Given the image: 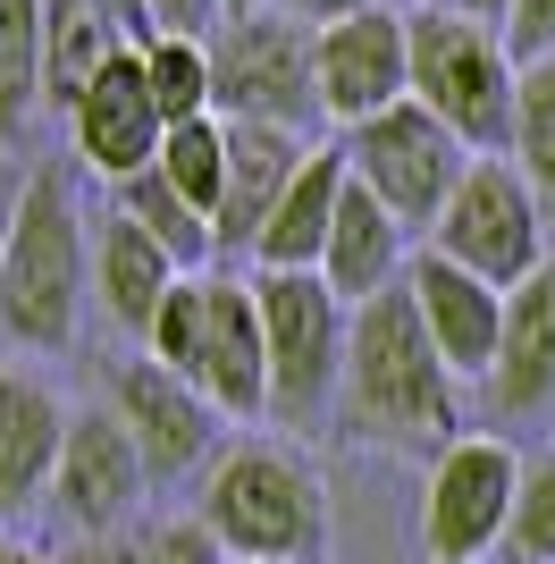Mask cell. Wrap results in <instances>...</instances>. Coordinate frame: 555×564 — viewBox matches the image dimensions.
Instances as JSON below:
<instances>
[{
  "mask_svg": "<svg viewBox=\"0 0 555 564\" xmlns=\"http://www.w3.org/2000/svg\"><path fill=\"white\" fill-rule=\"evenodd\" d=\"M337 422H346V438H370V447H421V455H446L463 438V430H455L463 422V413H455V371H446L438 346L421 337L404 286L353 304L346 379H337Z\"/></svg>",
  "mask_w": 555,
  "mask_h": 564,
  "instance_id": "obj_1",
  "label": "cell"
},
{
  "mask_svg": "<svg viewBox=\"0 0 555 564\" xmlns=\"http://www.w3.org/2000/svg\"><path fill=\"white\" fill-rule=\"evenodd\" d=\"M143 354L177 371L219 422H261L270 413V354H261V304L253 279L236 270H194L168 286L161 321L143 337Z\"/></svg>",
  "mask_w": 555,
  "mask_h": 564,
  "instance_id": "obj_2",
  "label": "cell"
},
{
  "mask_svg": "<svg viewBox=\"0 0 555 564\" xmlns=\"http://www.w3.org/2000/svg\"><path fill=\"white\" fill-rule=\"evenodd\" d=\"M85 295H92L85 212H76L59 169H25L18 236H9V261H0V337L25 354H68Z\"/></svg>",
  "mask_w": 555,
  "mask_h": 564,
  "instance_id": "obj_3",
  "label": "cell"
},
{
  "mask_svg": "<svg viewBox=\"0 0 555 564\" xmlns=\"http://www.w3.org/2000/svg\"><path fill=\"white\" fill-rule=\"evenodd\" d=\"M194 522L228 547V564H303L328 540L320 480L261 438L219 447V464L203 471V497H194Z\"/></svg>",
  "mask_w": 555,
  "mask_h": 564,
  "instance_id": "obj_4",
  "label": "cell"
},
{
  "mask_svg": "<svg viewBox=\"0 0 555 564\" xmlns=\"http://www.w3.org/2000/svg\"><path fill=\"white\" fill-rule=\"evenodd\" d=\"M404 51H413V101L438 127H455L463 152L505 161L513 152V101H522V68L497 25L455 18V9H404Z\"/></svg>",
  "mask_w": 555,
  "mask_h": 564,
  "instance_id": "obj_5",
  "label": "cell"
},
{
  "mask_svg": "<svg viewBox=\"0 0 555 564\" xmlns=\"http://www.w3.org/2000/svg\"><path fill=\"white\" fill-rule=\"evenodd\" d=\"M210 118L303 135L320 118V25L286 9H244L210 34Z\"/></svg>",
  "mask_w": 555,
  "mask_h": 564,
  "instance_id": "obj_6",
  "label": "cell"
},
{
  "mask_svg": "<svg viewBox=\"0 0 555 564\" xmlns=\"http://www.w3.org/2000/svg\"><path fill=\"white\" fill-rule=\"evenodd\" d=\"M261 304V354H270V422L303 430L337 404L346 379V329L353 312L328 295L320 270H253Z\"/></svg>",
  "mask_w": 555,
  "mask_h": 564,
  "instance_id": "obj_7",
  "label": "cell"
},
{
  "mask_svg": "<svg viewBox=\"0 0 555 564\" xmlns=\"http://www.w3.org/2000/svg\"><path fill=\"white\" fill-rule=\"evenodd\" d=\"M429 253H446L455 270H471L497 295H513L547 261V203L531 194V177L513 161H471L463 186L446 194L438 228H429Z\"/></svg>",
  "mask_w": 555,
  "mask_h": 564,
  "instance_id": "obj_8",
  "label": "cell"
},
{
  "mask_svg": "<svg viewBox=\"0 0 555 564\" xmlns=\"http://www.w3.org/2000/svg\"><path fill=\"white\" fill-rule=\"evenodd\" d=\"M471 161H480V152H463V135H455V127H438L413 94L395 101V110L362 118V127H346V169H353V186H370L413 236L438 228L446 194L463 186V169H471Z\"/></svg>",
  "mask_w": 555,
  "mask_h": 564,
  "instance_id": "obj_9",
  "label": "cell"
},
{
  "mask_svg": "<svg viewBox=\"0 0 555 564\" xmlns=\"http://www.w3.org/2000/svg\"><path fill=\"white\" fill-rule=\"evenodd\" d=\"M513 497H522V455L505 438H455L429 455V489H421V547L429 564H480L505 547Z\"/></svg>",
  "mask_w": 555,
  "mask_h": 564,
  "instance_id": "obj_10",
  "label": "cell"
},
{
  "mask_svg": "<svg viewBox=\"0 0 555 564\" xmlns=\"http://www.w3.org/2000/svg\"><path fill=\"white\" fill-rule=\"evenodd\" d=\"M101 404L127 422V438H135L152 480H194V471L219 464V430L228 422H219L177 371H161L152 354H118L110 371H101Z\"/></svg>",
  "mask_w": 555,
  "mask_h": 564,
  "instance_id": "obj_11",
  "label": "cell"
},
{
  "mask_svg": "<svg viewBox=\"0 0 555 564\" xmlns=\"http://www.w3.org/2000/svg\"><path fill=\"white\" fill-rule=\"evenodd\" d=\"M152 471H143L135 438L110 404H76L68 438H59V471H51V506L76 522V540H118V522L143 506Z\"/></svg>",
  "mask_w": 555,
  "mask_h": 564,
  "instance_id": "obj_12",
  "label": "cell"
},
{
  "mask_svg": "<svg viewBox=\"0 0 555 564\" xmlns=\"http://www.w3.org/2000/svg\"><path fill=\"white\" fill-rule=\"evenodd\" d=\"M413 94V51H404V9H362V18L320 25V118L362 127Z\"/></svg>",
  "mask_w": 555,
  "mask_h": 564,
  "instance_id": "obj_13",
  "label": "cell"
},
{
  "mask_svg": "<svg viewBox=\"0 0 555 564\" xmlns=\"http://www.w3.org/2000/svg\"><path fill=\"white\" fill-rule=\"evenodd\" d=\"M404 295H413V321L421 337L438 346V362L455 379H488V362H497V337H505V295L488 279H471V270H455L446 253H429L421 245L413 270H404Z\"/></svg>",
  "mask_w": 555,
  "mask_h": 564,
  "instance_id": "obj_14",
  "label": "cell"
},
{
  "mask_svg": "<svg viewBox=\"0 0 555 564\" xmlns=\"http://www.w3.org/2000/svg\"><path fill=\"white\" fill-rule=\"evenodd\" d=\"M161 135H168V118H161V101H152V85H143V51L110 59V76L68 110L76 161H85L92 177H110V186H127V177H143V169L161 161Z\"/></svg>",
  "mask_w": 555,
  "mask_h": 564,
  "instance_id": "obj_15",
  "label": "cell"
},
{
  "mask_svg": "<svg viewBox=\"0 0 555 564\" xmlns=\"http://www.w3.org/2000/svg\"><path fill=\"white\" fill-rule=\"evenodd\" d=\"M480 388L497 422H538L555 404V253L505 295V337H497V362Z\"/></svg>",
  "mask_w": 555,
  "mask_h": 564,
  "instance_id": "obj_16",
  "label": "cell"
},
{
  "mask_svg": "<svg viewBox=\"0 0 555 564\" xmlns=\"http://www.w3.org/2000/svg\"><path fill=\"white\" fill-rule=\"evenodd\" d=\"M404 270H413V228H404L370 186L346 177V203H337V219H328V253H320L328 295L353 312V304H370V295L404 286Z\"/></svg>",
  "mask_w": 555,
  "mask_h": 564,
  "instance_id": "obj_17",
  "label": "cell"
},
{
  "mask_svg": "<svg viewBox=\"0 0 555 564\" xmlns=\"http://www.w3.org/2000/svg\"><path fill=\"white\" fill-rule=\"evenodd\" d=\"M59 438H68V404L51 397L34 371L0 362V514H25V506L51 497Z\"/></svg>",
  "mask_w": 555,
  "mask_h": 564,
  "instance_id": "obj_18",
  "label": "cell"
},
{
  "mask_svg": "<svg viewBox=\"0 0 555 564\" xmlns=\"http://www.w3.org/2000/svg\"><path fill=\"white\" fill-rule=\"evenodd\" d=\"M127 51H143V43L110 0H43V110L68 118Z\"/></svg>",
  "mask_w": 555,
  "mask_h": 564,
  "instance_id": "obj_19",
  "label": "cell"
},
{
  "mask_svg": "<svg viewBox=\"0 0 555 564\" xmlns=\"http://www.w3.org/2000/svg\"><path fill=\"white\" fill-rule=\"evenodd\" d=\"M303 152H312V143H303V135H278V127H228V186H219V212H210L219 253H244V261H253L261 219L278 212V194H286V177L303 169Z\"/></svg>",
  "mask_w": 555,
  "mask_h": 564,
  "instance_id": "obj_20",
  "label": "cell"
},
{
  "mask_svg": "<svg viewBox=\"0 0 555 564\" xmlns=\"http://www.w3.org/2000/svg\"><path fill=\"white\" fill-rule=\"evenodd\" d=\"M346 143H312L303 152V169L286 177V194H278V212L261 219V245H253V270H320L328 253V219H337V203H346Z\"/></svg>",
  "mask_w": 555,
  "mask_h": 564,
  "instance_id": "obj_21",
  "label": "cell"
},
{
  "mask_svg": "<svg viewBox=\"0 0 555 564\" xmlns=\"http://www.w3.org/2000/svg\"><path fill=\"white\" fill-rule=\"evenodd\" d=\"M177 279H185V270H177V261H168L143 228H127L118 212L101 219V236H92V304L110 312L118 337H135V346H143Z\"/></svg>",
  "mask_w": 555,
  "mask_h": 564,
  "instance_id": "obj_22",
  "label": "cell"
},
{
  "mask_svg": "<svg viewBox=\"0 0 555 564\" xmlns=\"http://www.w3.org/2000/svg\"><path fill=\"white\" fill-rule=\"evenodd\" d=\"M110 212L127 219V228H143V236H152V245H161V253L177 261L185 279L219 261V236H210V219L194 212V203H185L177 186H168L161 169H143V177H127V186H110Z\"/></svg>",
  "mask_w": 555,
  "mask_h": 564,
  "instance_id": "obj_23",
  "label": "cell"
},
{
  "mask_svg": "<svg viewBox=\"0 0 555 564\" xmlns=\"http://www.w3.org/2000/svg\"><path fill=\"white\" fill-rule=\"evenodd\" d=\"M43 110V0H0V143Z\"/></svg>",
  "mask_w": 555,
  "mask_h": 564,
  "instance_id": "obj_24",
  "label": "cell"
},
{
  "mask_svg": "<svg viewBox=\"0 0 555 564\" xmlns=\"http://www.w3.org/2000/svg\"><path fill=\"white\" fill-rule=\"evenodd\" d=\"M152 169L210 219V212H219V186H228V118H185V127H168Z\"/></svg>",
  "mask_w": 555,
  "mask_h": 564,
  "instance_id": "obj_25",
  "label": "cell"
},
{
  "mask_svg": "<svg viewBox=\"0 0 555 564\" xmlns=\"http://www.w3.org/2000/svg\"><path fill=\"white\" fill-rule=\"evenodd\" d=\"M531 194L555 212V59H531L522 68V101H513V152H505Z\"/></svg>",
  "mask_w": 555,
  "mask_h": 564,
  "instance_id": "obj_26",
  "label": "cell"
},
{
  "mask_svg": "<svg viewBox=\"0 0 555 564\" xmlns=\"http://www.w3.org/2000/svg\"><path fill=\"white\" fill-rule=\"evenodd\" d=\"M143 85H152V101H161L168 127L210 118V43H177V34L143 43Z\"/></svg>",
  "mask_w": 555,
  "mask_h": 564,
  "instance_id": "obj_27",
  "label": "cell"
},
{
  "mask_svg": "<svg viewBox=\"0 0 555 564\" xmlns=\"http://www.w3.org/2000/svg\"><path fill=\"white\" fill-rule=\"evenodd\" d=\"M505 564H555V455H522V497L505 522Z\"/></svg>",
  "mask_w": 555,
  "mask_h": 564,
  "instance_id": "obj_28",
  "label": "cell"
},
{
  "mask_svg": "<svg viewBox=\"0 0 555 564\" xmlns=\"http://www.w3.org/2000/svg\"><path fill=\"white\" fill-rule=\"evenodd\" d=\"M135 564H228V547L210 540L194 514H168L152 531H135Z\"/></svg>",
  "mask_w": 555,
  "mask_h": 564,
  "instance_id": "obj_29",
  "label": "cell"
},
{
  "mask_svg": "<svg viewBox=\"0 0 555 564\" xmlns=\"http://www.w3.org/2000/svg\"><path fill=\"white\" fill-rule=\"evenodd\" d=\"M143 25H152V43L177 34V43H210L219 25H228V0H143Z\"/></svg>",
  "mask_w": 555,
  "mask_h": 564,
  "instance_id": "obj_30",
  "label": "cell"
},
{
  "mask_svg": "<svg viewBox=\"0 0 555 564\" xmlns=\"http://www.w3.org/2000/svg\"><path fill=\"white\" fill-rule=\"evenodd\" d=\"M505 51H513V68L555 59V0H505Z\"/></svg>",
  "mask_w": 555,
  "mask_h": 564,
  "instance_id": "obj_31",
  "label": "cell"
},
{
  "mask_svg": "<svg viewBox=\"0 0 555 564\" xmlns=\"http://www.w3.org/2000/svg\"><path fill=\"white\" fill-rule=\"evenodd\" d=\"M270 9H286L303 25H337V18H362V9H388V0H270Z\"/></svg>",
  "mask_w": 555,
  "mask_h": 564,
  "instance_id": "obj_32",
  "label": "cell"
},
{
  "mask_svg": "<svg viewBox=\"0 0 555 564\" xmlns=\"http://www.w3.org/2000/svg\"><path fill=\"white\" fill-rule=\"evenodd\" d=\"M51 564H135V540L118 531V540H76V547H59Z\"/></svg>",
  "mask_w": 555,
  "mask_h": 564,
  "instance_id": "obj_33",
  "label": "cell"
},
{
  "mask_svg": "<svg viewBox=\"0 0 555 564\" xmlns=\"http://www.w3.org/2000/svg\"><path fill=\"white\" fill-rule=\"evenodd\" d=\"M18 194H25V169L0 161V261H9V236H18Z\"/></svg>",
  "mask_w": 555,
  "mask_h": 564,
  "instance_id": "obj_34",
  "label": "cell"
},
{
  "mask_svg": "<svg viewBox=\"0 0 555 564\" xmlns=\"http://www.w3.org/2000/svg\"><path fill=\"white\" fill-rule=\"evenodd\" d=\"M429 9H455V18H480V25L505 34V0H429Z\"/></svg>",
  "mask_w": 555,
  "mask_h": 564,
  "instance_id": "obj_35",
  "label": "cell"
},
{
  "mask_svg": "<svg viewBox=\"0 0 555 564\" xmlns=\"http://www.w3.org/2000/svg\"><path fill=\"white\" fill-rule=\"evenodd\" d=\"M110 9H118L127 25H135V43H152V25H143V0H110Z\"/></svg>",
  "mask_w": 555,
  "mask_h": 564,
  "instance_id": "obj_36",
  "label": "cell"
},
{
  "mask_svg": "<svg viewBox=\"0 0 555 564\" xmlns=\"http://www.w3.org/2000/svg\"><path fill=\"white\" fill-rule=\"evenodd\" d=\"M0 564H43L34 547H18V540H0Z\"/></svg>",
  "mask_w": 555,
  "mask_h": 564,
  "instance_id": "obj_37",
  "label": "cell"
},
{
  "mask_svg": "<svg viewBox=\"0 0 555 564\" xmlns=\"http://www.w3.org/2000/svg\"><path fill=\"white\" fill-rule=\"evenodd\" d=\"M244 9H270V0H228V18H244Z\"/></svg>",
  "mask_w": 555,
  "mask_h": 564,
  "instance_id": "obj_38",
  "label": "cell"
}]
</instances>
